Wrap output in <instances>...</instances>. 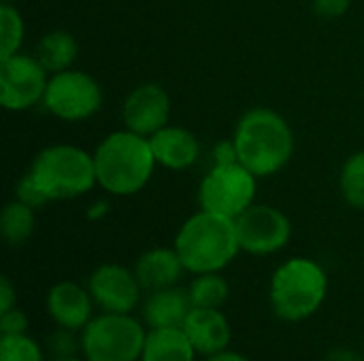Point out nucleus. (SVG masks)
Returning a JSON list of instances; mask_svg holds the SVG:
<instances>
[{
    "label": "nucleus",
    "mask_w": 364,
    "mask_h": 361,
    "mask_svg": "<svg viewBox=\"0 0 364 361\" xmlns=\"http://www.w3.org/2000/svg\"><path fill=\"white\" fill-rule=\"evenodd\" d=\"M85 285L98 313H134L143 302V287L134 268L115 262L96 266Z\"/></svg>",
    "instance_id": "11"
},
{
    "label": "nucleus",
    "mask_w": 364,
    "mask_h": 361,
    "mask_svg": "<svg viewBox=\"0 0 364 361\" xmlns=\"http://www.w3.org/2000/svg\"><path fill=\"white\" fill-rule=\"evenodd\" d=\"M43 104L58 119L83 121L100 111L102 87L92 74L68 68L49 77Z\"/></svg>",
    "instance_id": "8"
},
{
    "label": "nucleus",
    "mask_w": 364,
    "mask_h": 361,
    "mask_svg": "<svg viewBox=\"0 0 364 361\" xmlns=\"http://www.w3.org/2000/svg\"><path fill=\"white\" fill-rule=\"evenodd\" d=\"M198 351L181 328L147 330L141 361H196Z\"/></svg>",
    "instance_id": "18"
},
{
    "label": "nucleus",
    "mask_w": 364,
    "mask_h": 361,
    "mask_svg": "<svg viewBox=\"0 0 364 361\" xmlns=\"http://www.w3.org/2000/svg\"><path fill=\"white\" fill-rule=\"evenodd\" d=\"M47 361H87L83 355H73V357H49Z\"/></svg>",
    "instance_id": "34"
},
{
    "label": "nucleus",
    "mask_w": 364,
    "mask_h": 361,
    "mask_svg": "<svg viewBox=\"0 0 364 361\" xmlns=\"http://www.w3.org/2000/svg\"><path fill=\"white\" fill-rule=\"evenodd\" d=\"M328 274L311 257H290L282 262L269 283V304L273 315L286 323L311 319L326 302Z\"/></svg>",
    "instance_id": "4"
},
{
    "label": "nucleus",
    "mask_w": 364,
    "mask_h": 361,
    "mask_svg": "<svg viewBox=\"0 0 364 361\" xmlns=\"http://www.w3.org/2000/svg\"><path fill=\"white\" fill-rule=\"evenodd\" d=\"M181 330L194 345L200 357L213 355L230 347L232 328L222 309H196L188 313Z\"/></svg>",
    "instance_id": "14"
},
{
    "label": "nucleus",
    "mask_w": 364,
    "mask_h": 361,
    "mask_svg": "<svg viewBox=\"0 0 364 361\" xmlns=\"http://www.w3.org/2000/svg\"><path fill=\"white\" fill-rule=\"evenodd\" d=\"M17 306V287L13 285V281L9 277L0 279V313L11 311Z\"/></svg>",
    "instance_id": "29"
},
{
    "label": "nucleus",
    "mask_w": 364,
    "mask_h": 361,
    "mask_svg": "<svg viewBox=\"0 0 364 361\" xmlns=\"http://www.w3.org/2000/svg\"><path fill=\"white\" fill-rule=\"evenodd\" d=\"M186 266L175 251V247H154L147 249L134 264V274L143 291H156L179 285Z\"/></svg>",
    "instance_id": "17"
},
{
    "label": "nucleus",
    "mask_w": 364,
    "mask_h": 361,
    "mask_svg": "<svg viewBox=\"0 0 364 361\" xmlns=\"http://www.w3.org/2000/svg\"><path fill=\"white\" fill-rule=\"evenodd\" d=\"M4 2H11V0H4Z\"/></svg>",
    "instance_id": "35"
},
{
    "label": "nucleus",
    "mask_w": 364,
    "mask_h": 361,
    "mask_svg": "<svg viewBox=\"0 0 364 361\" xmlns=\"http://www.w3.org/2000/svg\"><path fill=\"white\" fill-rule=\"evenodd\" d=\"M173 247L190 274L222 272L241 251L235 219L203 209L183 221Z\"/></svg>",
    "instance_id": "3"
},
{
    "label": "nucleus",
    "mask_w": 364,
    "mask_h": 361,
    "mask_svg": "<svg viewBox=\"0 0 364 361\" xmlns=\"http://www.w3.org/2000/svg\"><path fill=\"white\" fill-rule=\"evenodd\" d=\"M77 53H79V45L75 36L66 30H53V32H47L38 40L34 57L41 62V66L49 74H55V72L73 68Z\"/></svg>",
    "instance_id": "19"
},
{
    "label": "nucleus",
    "mask_w": 364,
    "mask_h": 361,
    "mask_svg": "<svg viewBox=\"0 0 364 361\" xmlns=\"http://www.w3.org/2000/svg\"><path fill=\"white\" fill-rule=\"evenodd\" d=\"M363 357H364V349H363Z\"/></svg>",
    "instance_id": "36"
},
{
    "label": "nucleus",
    "mask_w": 364,
    "mask_h": 361,
    "mask_svg": "<svg viewBox=\"0 0 364 361\" xmlns=\"http://www.w3.org/2000/svg\"><path fill=\"white\" fill-rule=\"evenodd\" d=\"M32 206L19 202L17 198L9 202L0 213V234L9 247H21L34 234L36 217Z\"/></svg>",
    "instance_id": "20"
},
{
    "label": "nucleus",
    "mask_w": 364,
    "mask_h": 361,
    "mask_svg": "<svg viewBox=\"0 0 364 361\" xmlns=\"http://www.w3.org/2000/svg\"><path fill=\"white\" fill-rule=\"evenodd\" d=\"M235 162H239L235 140H224V143L215 145V149H213V164H235Z\"/></svg>",
    "instance_id": "30"
},
{
    "label": "nucleus",
    "mask_w": 364,
    "mask_h": 361,
    "mask_svg": "<svg viewBox=\"0 0 364 361\" xmlns=\"http://www.w3.org/2000/svg\"><path fill=\"white\" fill-rule=\"evenodd\" d=\"M105 213H107V204H105V202H96L94 209L87 211L90 219H100V217H105Z\"/></svg>",
    "instance_id": "33"
},
{
    "label": "nucleus",
    "mask_w": 364,
    "mask_h": 361,
    "mask_svg": "<svg viewBox=\"0 0 364 361\" xmlns=\"http://www.w3.org/2000/svg\"><path fill=\"white\" fill-rule=\"evenodd\" d=\"M49 77L34 55L15 53L0 60V104L6 111H26L43 102Z\"/></svg>",
    "instance_id": "10"
},
{
    "label": "nucleus",
    "mask_w": 364,
    "mask_h": 361,
    "mask_svg": "<svg viewBox=\"0 0 364 361\" xmlns=\"http://www.w3.org/2000/svg\"><path fill=\"white\" fill-rule=\"evenodd\" d=\"M124 126L141 136H154L158 130L168 126L171 119V96L158 83H143L134 87L122 106Z\"/></svg>",
    "instance_id": "12"
},
{
    "label": "nucleus",
    "mask_w": 364,
    "mask_h": 361,
    "mask_svg": "<svg viewBox=\"0 0 364 361\" xmlns=\"http://www.w3.org/2000/svg\"><path fill=\"white\" fill-rule=\"evenodd\" d=\"M30 172L49 202L79 198L98 185L94 153L75 145L45 147L34 157Z\"/></svg>",
    "instance_id": "5"
},
{
    "label": "nucleus",
    "mask_w": 364,
    "mask_h": 361,
    "mask_svg": "<svg viewBox=\"0 0 364 361\" xmlns=\"http://www.w3.org/2000/svg\"><path fill=\"white\" fill-rule=\"evenodd\" d=\"M45 347L26 334H2L0 336V361H47Z\"/></svg>",
    "instance_id": "24"
},
{
    "label": "nucleus",
    "mask_w": 364,
    "mask_h": 361,
    "mask_svg": "<svg viewBox=\"0 0 364 361\" xmlns=\"http://www.w3.org/2000/svg\"><path fill=\"white\" fill-rule=\"evenodd\" d=\"M28 328H30L28 315L19 306L0 313V334H9V336H13V334H26Z\"/></svg>",
    "instance_id": "27"
},
{
    "label": "nucleus",
    "mask_w": 364,
    "mask_h": 361,
    "mask_svg": "<svg viewBox=\"0 0 364 361\" xmlns=\"http://www.w3.org/2000/svg\"><path fill=\"white\" fill-rule=\"evenodd\" d=\"M45 351L49 353V357L81 355V332L55 326V330L49 332V336L45 340Z\"/></svg>",
    "instance_id": "25"
},
{
    "label": "nucleus",
    "mask_w": 364,
    "mask_h": 361,
    "mask_svg": "<svg viewBox=\"0 0 364 361\" xmlns=\"http://www.w3.org/2000/svg\"><path fill=\"white\" fill-rule=\"evenodd\" d=\"M203 361H250V357H245L243 353L235 351V349H224V351H218L213 355H207L203 357Z\"/></svg>",
    "instance_id": "32"
},
{
    "label": "nucleus",
    "mask_w": 364,
    "mask_h": 361,
    "mask_svg": "<svg viewBox=\"0 0 364 361\" xmlns=\"http://www.w3.org/2000/svg\"><path fill=\"white\" fill-rule=\"evenodd\" d=\"M324 361H364L363 351H356L352 347H335L326 353Z\"/></svg>",
    "instance_id": "31"
},
{
    "label": "nucleus",
    "mask_w": 364,
    "mask_h": 361,
    "mask_svg": "<svg viewBox=\"0 0 364 361\" xmlns=\"http://www.w3.org/2000/svg\"><path fill=\"white\" fill-rule=\"evenodd\" d=\"M188 296L196 309H224L230 298V285L222 272L194 274L188 285Z\"/></svg>",
    "instance_id": "21"
},
{
    "label": "nucleus",
    "mask_w": 364,
    "mask_h": 361,
    "mask_svg": "<svg viewBox=\"0 0 364 361\" xmlns=\"http://www.w3.org/2000/svg\"><path fill=\"white\" fill-rule=\"evenodd\" d=\"M158 162L147 136L128 128L111 132L94 151L98 185L111 196H132L154 177Z\"/></svg>",
    "instance_id": "1"
},
{
    "label": "nucleus",
    "mask_w": 364,
    "mask_h": 361,
    "mask_svg": "<svg viewBox=\"0 0 364 361\" xmlns=\"http://www.w3.org/2000/svg\"><path fill=\"white\" fill-rule=\"evenodd\" d=\"M149 143L156 162L168 170H186L194 166L200 155L198 138L181 126H164L149 136Z\"/></svg>",
    "instance_id": "16"
},
{
    "label": "nucleus",
    "mask_w": 364,
    "mask_h": 361,
    "mask_svg": "<svg viewBox=\"0 0 364 361\" xmlns=\"http://www.w3.org/2000/svg\"><path fill=\"white\" fill-rule=\"evenodd\" d=\"M241 251L250 255L279 253L292 238V223L284 211L271 204H252L235 219Z\"/></svg>",
    "instance_id": "9"
},
{
    "label": "nucleus",
    "mask_w": 364,
    "mask_h": 361,
    "mask_svg": "<svg viewBox=\"0 0 364 361\" xmlns=\"http://www.w3.org/2000/svg\"><path fill=\"white\" fill-rule=\"evenodd\" d=\"M15 198H17L19 202H23V204L32 206V209H38V206H43V204L49 202L47 196L43 194L41 185H38L36 179L32 177V172H28V174H23V177L19 179V183H17V187H15Z\"/></svg>",
    "instance_id": "26"
},
{
    "label": "nucleus",
    "mask_w": 364,
    "mask_h": 361,
    "mask_svg": "<svg viewBox=\"0 0 364 361\" xmlns=\"http://www.w3.org/2000/svg\"><path fill=\"white\" fill-rule=\"evenodd\" d=\"M352 0H314V11L322 19H337L348 13Z\"/></svg>",
    "instance_id": "28"
},
{
    "label": "nucleus",
    "mask_w": 364,
    "mask_h": 361,
    "mask_svg": "<svg viewBox=\"0 0 364 361\" xmlns=\"http://www.w3.org/2000/svg\"><path fill=\"white\" fill-rule=\"evenodd\" d=\"M192 311V302L188 296V287H166L147 291L141 302V319L147 330L160 328H181L188 313Z\"/></svg>",
    "instance_id": "15"
},
{
    "label": "nucleus",
    "mask_w": 364,
    "mask_h": 361,
    "mask_svg": "<svg viewBox=\"0 0 364 361\" xmlns=\"http://www.w3.org/2000/svg\"><path fill=\"white\" fill-rule=\"evenodd\" d=\"M147 326L132 313H98L81 330V355L87 361H141Z\"/></svg>",
    "instance_id": "6"
},
{
    "label": "nucleus",
    "mask_w": 364,
    "mask_h": 361,
    "mask_svg": "<svg viewBox=\"0 0 364 361\" xmlns=\"http://www.w3.org/2000/svg\"><path fill=\"white\" fill-rule=\"evenodd\" d=\"M339 187L350 206L364 211V151H356L346 160Z\"/></svg>",
    "instance_id": "23"
},
{
    "label": "nucleus",
    "mask_w": 364,
    "mask_h": 361,
    "mask_svg": "<svg viewBox=\"0 0 364 361\" xmlns=\"http://www.w3.org/2000/svg\"><path fill=\"white\" fill-rule=\"evenodd\" d=\"M239 164L258 179L279 172L294 153V134L290 123L273 109L247 111L235 130Z\"/></svg>",
    "instance_id": "2"
},
{
    "label": "nucleus",
    "mask_w": 364,
    "mask_h": 361,
    "mask_svg": "<svg viewBox=\"0 0 364 361\" xmlns=\"http://www.w3.org/2000/svg\"><path fill=\"white\" fill-rule=\"evenodd\" d=\"M256 181L243 164H213L198 187L203 211L237 219L256 200Z\"/></svg>",
    "instance_id": "7"
},
{
    "label": "nucleus",
    "mask_w": 364,
    "mask_h": 361,
    "mask_svg": "<svg viewBox=\"0 0 364 361\" xmlns=\"http://www.w3.org/2000/svg\"><path fill=\"white\" fill-rule=\"evenodd\" d=\"M96 311L87 285L77 281H58L45 296V313L58 328L81 332L96 317Z\"/></svg>",
    "instance_id": "13"
},
{
    "label": "nucleus",
    "mask_w": 364,
    "mask_h": 361,
    "mask_svg": "<svg viewBox=\"0 0 364 361\" xmlns=\"http://www.w3.org/2000/svg\"><path fill=\"white\" fill-rule=\"evenodd\" d=\"M23 34L26 28H23L21 13L11 2H2L0 4V60L19 53Z\"/></svg>",
    "instance_id": "22"
}]
</instances>
